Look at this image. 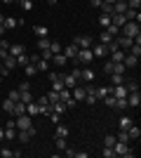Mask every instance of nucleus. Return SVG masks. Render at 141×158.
<instances>
[{"label": "nucleus", "mask_w": 141, "mask_h": 158, "mask_svg": "<svg viewBox=\"0 0 141 158\" xmlns=\"http://www.w3.org/2000/svg\"><path fill=\"white\" fill-rule=\"evenodd\" d=\"M120 33H122V35H127V38H136V35H141V28H139L136 21H127V24L120 28Z\"/></svg>", "instance_id": "obj_1"}, {"label": "nucleus", "mask_w": 141, "mask_h": 158, "mask_svg": "<svg viewBox=\"0 0 141 158\" xmlns=\"http://www.w3.org/2000/svg\"><path fill=\"white\" fill-rule=\"evenodd\" d=\"M14 125H17V130H28V127H33V118L28 113H21L14 118Z\"/></svg>", "instance_id": "obj_2"}, {"label": "nucleus", "mask_w": 141, "mask_h": 158, "mask_svg": "<svg viewBox=\"0 0 141 158\" xmlns=\"http://www.w3.org/2000/svg\"><path fill=\"white\" fill-rule=\"evenodd\" d=\"M73 45L78 47V50H80V47H92L94 45V38H92V35H75Z\"/></svg>", "instance_id": "obj_3"}, {"label": "nucleus", "mask_w": 141, "mask_h": 158, "mask_svg": "<svg viewBox=\"0 0 141 158\" xmlns=\"http://www.w3.org/2000/svg\"><path fill=\"white\" fill-rule=\"evenodd\" d=\"M94 69H89V66H85V69H80V83H92L94 80Z\"/></svg>", "instance_id": "obj_4"}, {"label": "nucleus", "mask_w": 141, "mask_h": 158, "mask_svg": "<svg viewBox=\"0 0 141 158\" xmlns=\"http://www.w3.org/2000/svg\"><path fill=\"white\" fill-rule=\"evenodd\" d=\"M127 104H129V106H134V109H139V104H141V94H139V90H132V92H127Z\"/></svg>", "instance_id": "obj_5"}, {"label": "nucleus", "mask_w": 141, "mask_h": 158, "mask_svg": "<svg viewBox=\"0 0 141 158\" xmlns=\"http://www.w3.org/2000/svg\"><path fill=\"white\" fill-rule=\"evenodd\" d=\"M92 54H94V59H96V57H108V47L101 45V43H94L92 45Z\"/></svg>", "instance_id": "obj_6"}, {"label": "nucleus", "mask_w": 141, "mask_h": 158, "mask_svg": "<svg viewBox=\"0 0 141 158\" xmlns=\"http://www.w3.org/2000/svg\"><path fill=\"white\" fill-rule=\"evenodd\" d=\"M71 97H73L75 102H82V99H85V85L78 83L75 87H71Z\"/></svg>", "instance_id": "obj_7"}, {"label": "nucleus", "mask_w": 141, "mask_h": 158, "mask_svg": "<svg viewBox=\"0 0 141 158\" xmlns=\"http://www.w3.org/2000/svg\"><path fill=\"white\" fill-rule=\"evenodd\" d=\"M61 52H64V57H66V59H71V61H73L75 57H78V47H75L73 43H71V45H66L64 50H61Z\"/></svg>", "instance_id": "obj_8"}, {"label": "nucleus", "mask_w": 141, "mask_h": 158, "mask_svg": "<svg viewBox=\"0 0 141 158\" xmlns=\"http://www.w3.org/2000/svg\"><path fill=\"white\" fill-rule=\"evenodd\" d=\"M115 45L120 47V50H125V52H127L129 47H132V38H127V35H120V38H115Z\"/></svg>", "instance_id": "obj_9"}, {"label": "nucleus", "mask_w": 141, "mask_h": 158, "mask_svg": "<svg viewBox=\"0 0 141 158\" xmlns=\"http://www.w3.org/2000/svg\"><path fill=\"white\" fill-rule=\"evenodd\" d=\"M49 61H52L54 66H59V69H64L68 59H66V57H64V52H59V54H52V59H49Z\"/></svg>", "instance_id": "obj_10"}, {"label": "nucleus", "mask_w": 141, "mask_h": 158, "mask_svg": "<svg viewBox=\"0 0 141 158\" xmlns=\"http://www.w3.org/2000/svg\"><path fill=\"white\" fill-rule=\"evenodd\" d=\"M127 135H129V142H136V139L141 137V127L132 123V125H129V130H127Z\"/></svg>", "instance_id": "obj_11"}, {"label": "nucleus", "mask_w": 141, "mask_h": 158, "mask_svg": "<svg viewBox=\"0 0 141 158\" xmlns=\"http://www.w3.org/2000/svg\"><path fill=\"white\" fill-rule=\"evenodd\" d=\"M122 64H125V69H134V66L139 64V57H134V54H125Z\"/></svg>", "instance_id": "obj_12"}, {"label": "nucleus", "mask_w": 141, "mask_h": 158, "mask_svg": "<svg viewBox=\"0 0 141 158\" xmlns=\"http://www.w3.org/2000/svg\"><path fill=\"white\" fill-rule=\"evenodd\" d=\"M26 113H28V116H31V118L40 113V106L35 104V99H33V102H28V104H26Z\"/></svg>", "instance_id": "obj_13"}, {"label": "nucleus", "mask_w": 141, "mask_h": 158, "mask_svg": "<svg viewBox=\"0 0 141 158\" xmlns=\"http://www.w3.org/2000/svg\"><path fill=\"white\" fill-rule=\"evenodd\" d=\"M21 113H26V104L19 99V102H14V111H12V116L17 118V116H21Z\"/></svg>", "instance_id": "obj_14"}, {"label": "nucleus", "mask_w": 141, "mask_h": 158, "mask_svg": "<svg viewBox=\"0 0 141 158\" xmlns=\"http://www.w3.org/2000/svg\"><path fill=\"white\" fill-rule=\"evenodd\" d=\"M33 33L38 35V38H47V35H49V28H47V26H40V24H38V26H33Z\"/></svg>", "instance_id": "obj_15"}, {"label": "nucleus", "mask_w": 141, "mask_h": 158, "mask_svg": "<svg viewBox=\"0 0 141 158\" xmlns=\"http://www.w3.org/2000/svg\"><path fill=\"white\" fill-rule=\"evenodd\" d=\"M35 69H38V73H47L49 71V61L47 59H38L35 61Z\"/></svg>", "instance_id": "obj_16"}, {"label": "nucleus", "mask_w": 141, "mask_h": 158, "mask_svg": "<svg viewBox=\"0 0 141 158\" xmlns=\"http://www.w3.org/2000/svg\"><path fill=\"white\" fill-rule=\"evenodd\" d=\"M26 50H24V45H19V43H14V45H10V54L12 57H19V54H24Z\"/></svg>", "instance_id": "obj_17"}, {"label": "nucleus", "mask_w": 141, "mask_h": 158, "mask_svg": "<svg viewBox=\"0 0 141 158\" xmlns=\"http://www.w3.org/2000/svg\"><path fill=\"white\" fill-rule=\"evenodd\" d=\"M2 111L12 116V111H14V102H12L10 97H5V99H2Z\"/></svg>", "instance_id": "obj_18"}, {"label": "nucleus", "mask_w": 141, "mask_h": 158, "mask_svg": "<svg viewBox=\"0 0 141 158\" xmlns=\"http://www.w3.org/2000/svg\"><path fill=\"white\" fill-rule=\"evenodd\" d=\"M134 120L129 118V116H122L120 118V123H118V130H129V125H132Z\"/></svg>", "instance_id": "obj_19"}, {"label": "nucleus", "mask_w": 141, "mask_h": 158, "mask_svg": "<svg viewBox=\"0 0 141 158\" xmlns=\"http://www.w3.org/2000/svg\"><path fill=\"white\" fill-rule=\"evenodd\" d=\"M17 26H19V19H14V17H5V28H7V31H14Z\"/></svg>", "instance_id": "obj_20"}, {"label": "nucleus", "mask_w": 141, "mask_h": 158, "mask_svg": "<svg viewBox=\"0 0 141 158\" xmlns=\"http://www.w3.org/2000/svg\"><path fill=\"white\" fill-rule=\"evenodd\" d=\"M125 50H115V52H111V61H113V64H118V61H122L125 59Z\"/></svg>", "instance_id": "obj_21"}, {"label": "nucleus", "mask_w": 141, "mask_h": 158, "mask_svg": "<svg viewBox=\"0 0 141 158\" xmlns=\"http://www.w3.org/2000/svg\"><path fill=\"white\" fill-rule=\"evenodd\" d=\"M2 64H5V69H10V71H14V69H17V59H14L12 54H7L5 59H2Z\"/></svg>", "instance_id": "obj_22"}, {"label": "nucleus", "mask_w": 141, "mask_h": 158, "mask_svg": "<svg viewBox=\"0 0 141 158\" xmlns=\"http://www.w3.org/2000/svg\"><path fill=\"white\" fill-rule=\"evenodd\" d=\"M17 139H19L21 144H28V142H31V135H28V130H17Z\"/></svg>", "instance_id": "obj_23"}, {"label": "nucleus", "mask_w": 141, "mask_h": 158, "mask_svg": "<svg viewBox=\"0 0 141 158\" xmlns=\"http://www.w3.org/2000/svg\"><path fill=\"white\" fill-rule=\"evenodd\" d=\"M111 40H113V35H111V33H108L106 28H104V31L99 33V43H101V45H108Z\"/></svg>", "instance_id": "obj_24"}, {"label": "nucleus", "mask_w": 141, "mask_h": 158, "mask_svg": "<svg viewBox=\"0 0 141 158\" xmlns=\"http://www.w3.org/2000/svg\"><path fill=\"white\" fill-rule=\"evenodd\" d=\"M122 85L127 87V92H132V90H139V83H136L134 78H125V83Z\"/></svg>", "instance_id": "obj_25"}, {"label": "nucleus", "mask_w": 141, "mask_h": 158, "mask_svg": "<svg viewBox=\"0 0 141 158\" xmlns=\"http://www.w3.org/2000/svg\"><path fill=\"white\" fill-rule=\"evenodd\" d=\"M49 106H52L54 113H61V116H64V111H66V104H64L61 99H59V102H54V104H49Z\"/></svg>", "instance_id": "obj_26"}, {"label": "nucleus", "mask_w": 141, "mask_h": 158, "mask_svg": "<svg viewBox=\"0 0 141 158\" xmlns=\"http://www.w3.org/2000/svg\"><path fill=\"white\" fill-rule=\"evenodd\" d=\"M106 94H111V85H101V87H96V99H104Z\"/></svg>", "instance_id": "obj_27"}, {"label": "nucleus", "mask_w": 141, "mask_h": 158, "mask_svg": "<svg viewBox=\"0 0 141 158\" xmlns=\"http://www.w3.org/2000/svg\"><path fill=\"white\" fill-rule=\"evenodd\" d=\"M54 135H57V137H68V135H71V130H68L66 125H61V123H59V125H57V132H54Z\"/></svg>", "instance_id": "obj_28"}, {"label": "nucleus", "mask_w": 141, "mask_h": 158, "mask_svg": "<svg viewBox=\"0 0 141 158\" xmlns=\"http://www.w3.org/2000/svg\"><path fill=\"white\" fill-rule=\"evenodd\" d=\"M108 24H111V14H104V12H101V14H99V26L106 28Z\"/></svg>", "instance_id": "obj_29"}, {"label": "nucleus", "mask_w": 141, "mask_h": 158, "mask_svg": "<svg viewBox=\"0 0 141 158\" xmlns=\"http://www.w3.org/2000/svg\"><path fill=\"white\" fill-rule=\"evenodd\" d=\"M111 83H113V85H122V83H125V76H120V73H111Z\"/></svg>", "instance_id": "obj_30"}, {"label": "nucleus", "mask_w": 141, "mask_h": 158, "mask_svg": "<svg viewBox=\"0 0 141 158\" xmlns=\"http://www.w3.org/2000/svg\"><path fill=\"white\" fill-rule=\"evenodd\" d=\"M101 156H104V158H115L113 146H104V149H101Z\"/></svg>", "instance_id": "obj_31"}, {"label": "nucleus", "mask_w": 141, "mask_h": 158, "mask_svg": "<svg viewBox=\"0 0 141 158\" xmlns=\"http://www.w3.org/2000/svg\"><path fill=\"white\" fill-rule=\"evenodd\" d=\"M14 59H17V66H21V69H24V66L28 64V54L24 52V54H19V57H14Z\"/></svg>", "instance_id": "obj_32"}, {"label": "nucleus", "mask_w": 141, "mask_h": 158, "mask_svg": "<svg viewBox=\"0 0 141 158\" xmlns=\"http://www.w3.org/2000/svg\"><path fill=\"white\" fill-rule=\"evenodd\" d=\"M12 156H14V149H10V146L0 149V158H12Z\"/></svg>", "instance_id": "obj_33"}, {"label": "nucleus", "mask_w": 141, "mask_h": 158, "mask_svg": "<svg viewBox=\"0 0 141 158\" xmlns=\"http://www.w3.org/2000/svg\"><path fill=\"white\" fill-rule=\"evenodd\" d=\"M19 5H21L24 12H31V10H33V0H19Z\"/></svg>", "instance_id": "obj_34"}, {"label": "nucleus", "mask_w": 141, "mask_h": 158, "mask_svg": "<svg viewBox=\"0 0 141 158\" xmlns=\"http://www.w3.org/2000/svg\"><path fill=\"white\" fill-rule=\"evenodd\" d=\"M38 50H49V38H38Z\"/></svg>", "instance_id": "obj_35"}, {"label": "nucleus", "mask_w": 141, "mask_h": 158, "mask_svg": "<svg viewBox=\"0 0 141 158\" xmlns=\"http://www.w3.org/2000/svg\"><path fill=\"white\" fill-rule=\"evenodd\" d=\"M49 52H52V54H59L61 52V45L57 43V40H49Z\"/></svg>", "instance_id": "obj_36"}, {"label": "nucleus", "mask_w": 141, "mask_h": 158, "mask_svg": "<svg viewBox=\"0 0 141 158\" xmlns=\"http://www.w3.org/2000/svg\"><path fill=\"white\" fill-rule=\"evenodd\" d=\"M24 73H26V76H35V73H38L35 64H26V66H24Z\"/></svg>", "instance_id": "obj_37"}, {"label": "nucleus", "mask_w": 141, "mask_h": 158, "mask_svg": "<svg viewBox=\"0 0 141 158\" xmlns=\"http://www.w3.org/2000/svg\"><path fill=\"white\" fill-rule=\"evenodd\" d=\"M5 139H17V127H5Z\"/></svg>", "instance_id": "obj_38"}, {"label": "nucleus", "mask_w": 141, "mask_h": 158, "mask_svg": "<svg viewBox=\"0 0 141 158\" xmlns=\"http://www.w3.org/2000/svg\"><path fill=\"white\" fill-rule=\"evenodd\" d=\"M61 87H64V80H61V76H59L57 80H52V90H54V92H59Z\"/></svg>", "instance_id": "obj_39"}, {"label": "nucleus", "mask_w": 141, "mask_h": 158, "mask_svg": "<svg viewBox=\"0 0 141 158\" xmlns=\"http://www.w3.org/2000/svg\"><path fill=\"white\" fill-rule=\"evenodd\" d=\"M66 146H68L66 137H57V149H59V151H64V149H66Z\"/></svg>", "instance_id": "obj_40"}, {"label": "nucleus", "mask_w": 141, "mask_h": 158, "mask_svg": "<svg viewBox=\"0 0 141 158\" xmlns=\"http://www.w3.org/2000/svg\"><path fill=\"white\" fill-rule=\"evenodd\" d=\"M101 12L104 14H113V5H111V2H101Z\"/></svg>", "instance_id": "obj_41"}, {"label": "nucleus", "mask_w": 141, "mask_h": 158, "mask_svg": "<svg viewBox=\"0 0 141 158\" xmlns=\"http://www.w3.org/2000/svg\"><path fill=\"white\" fill-rule=\"evenodd\" d=\"M47 99H49V104H54V102H59V92H54V90H49V92H47Z\"/></svg>", "instance_id": "obj_42"}, {"label": "nucleus", "mask_w": 141, "mask_h": 158, "mask_svg": "<svg viewBox=\"0 0 141 158\" xmlns=\"http://www.w3.org/2000/svg\"><path fill=\"white\" fill-rule=\"evenodd\" d=\"M125 71H127V69H125V64H122V61H118V64H115V69H113V73H120V76H125Z\"/></svg>", "instance_id": "obj_43"}, {"label": "nucleus", "mask_w": 141, "mask_h": 158, "mask_svg": "<svg viewBox=\"0 0 141 158\" xmlns=\"http://www.w3.org/2000/svg\"><path fill=\"white\" fill-rule=\"evenodd\" d=\"M35 104H38V106H47V104H49V99H47V94H40V97L35 99Z\"/></svg>", "instance_id": "obj_44"}, {"label": "nucleus", "mask_w": 141, "mask_h": 158, "mask_svg": "<svg viewBox=\"0 0 141 158\" xmlns=\"http://www.w3.org/2000/svg\"><path fill=\"white\" fill-rule=\"evenodd\" d=\"M106 31H108V33H111V35H113V38H115V35L120 33V28L115 26V24H108V26H106Z\"/></svg>", "instance_id": "obj_45"}, {"label": "nucleus", "mask_w": 141, "mask_h": 158, "mask_svg": "<svg viewBox=\"0 0 141 158\" xmlns=\"http://www.w3.org/2000/svg\"><path fill=\"white\" fill-rule=\"evenodd\" d=\"M115 144V135H106L104 137V146H113Z\"/></svg>", "instance_id": "obj_46"}, {"label": "nucleus", "mask_w": 141, "mask_h": 158, "mask_svg": "<svg viewBox=\"0 0 141 158\" xmlns=\"http://www.w3.org/2000/svg\"><path fill=\"white\" fill-rule=\"evenodd\" d=\"M7 97L12 99V102H19V99H21V92H19V90H12V92H7Z\"/></svg>", "instance_id": "obj_47"}, {"label": "nucleus", "mask_w": 141, "mask_h": 158, "mask_svg": "<svg viewBox=\"0 0 141 158\" xmlns=\"http://www.w3.org/2000/svg\"><path fill=\"white\" fill-rule=\"evenodd\" d=\"M132 52L129 54H134V57H141V45H136V43H132V47H129Z\"/></svg>", "instance_id": "obj_48"}, {"label": "nucleus", "mask_w": 141, "mask_h": 158, "mask_svg": "<svg viewBox=\"0 0 141 158\" xmlns=\"http://www.w3.org/2000/svg\"><path fill=\"white\" fill-rule=\"evenodd\" d=\"M21 102H24V104L33 102V94H31V90H28V92H21Z\"/></svg>", "instance_id": "obj_49"}, {"label": "nucleus", "mask_w": 141, "mask_h": 158, "mask_svg": "<svg viewBox=\"0 0 141 158\" xmlns=\"http://www.w3.org/2000/svg\"><path fill=\"white\" fill-rule=\"evenodd\" d=\"M113 69H115V64H113V61H111V59H108L106 64H104V71H106L108 76H111V73H113Z\"/></svg>", "instance_id": "obj_50"}, {"label": "nucleus", "mask_w": 141, "mask_h": 158, "mask_svg": "<svg viewBox=\"0 0 141 158\" xmlns=\"http://www.w3.org/2000/svg\"><path fill=\"white\" fill-rule=\"evenodd\" d=\"M17 90H19V92H28V90H31V83H28V80H24V83H21Z\"/></svg>", "instance_id": "obj_51"}, {"label": "nucleus", "mask_w": 141, "mask_h": 158, "mask_svg": "<svg viewBox=\"0 0 141 158\" xmlns=\"http://www.w3.org/2000/svg\"><path fill=\"white\" fill-rule=\"evenodd\" d=\"M49 120H52V123H57V125H59V123H61V113H49Z\"/></svg>", "instance_id": "obj_52"}, {"label": "nucleus", "mask_w": 141, "mask_h": 158, "mask_svg": "<svg viewBox=\"0 0 141 158\" xmlns=\"http://www.w3.org/2000/svg\"><path fill=\"white\" fill-rule=\"evenodd\" d=\"M101 2H104V0H89V7H94V10H101Z\"/></svg>", "instance_id": "obj_53"}, {"label": "nucleus", "mask_w": 141, "mask_h": 158, "mask_svg": "<svg viewBox=\"0 0 141 158\" xmlns=\"http://www.w3.org/2000/svg\"><path fill=\"white\" fill-rule=\"evenodd\" d=\"M10 45H12V43H10V40H5V38L0 40V47H2V50H7V52H10Z\"/></svg>", "instance_id": "obj_54"}, {"label": "nucleus", "mask_w": 141, "mask_h": 158, "mask_svg": "<svg viewBox=\"0 0 141 158\" xmlns=\"http://www.w3.org/2000/svg\"><path fill=\"white\" fill-rule=\"evenodd\" d=\"M87 156H89L87 151H75V158H87Z\"/></svg>", "instance_id": "obj_55"}, {"label": "nucleus", "mask_w": 141, "mask_h": 158, "mask_svg": "<svg viewBox=\"0 0 141 158\" xmlns=\"http://www.w3.org/2000/svg\"><path fill=\"white\" fill-rule=\"evenodd\" d=\"M5 139V127H0V142Z\"/></svg>", "instance_id": "obj_56"}, {"label": "nucleus", "mask_w": 141, "mask_h": 158, "mask_svg": "<svg viewBox=\"0 0 141 158\" xmlns=\"http://www.w3.org/2000/svg\"><path fill=\"white\" fill-rule=\"evenodd\" d=\"M5 31H7V28H5V24H0V35H5Z\"/></svg>", "instance_id": "obj_57"}, {"label": "nucleus", "mask_w": 141, "mask_h": 158, "mask_svg": "<svg viewBox=\"0 0 141 158\" xmlns=\"http://www.w3.org/2000/svg\"><path fill=\"white\" fill-rule=\"evenodd\" d=\"M47 5H57V2H59V0H45Z\"/></svg>", "instance_id": "obj_58"}, {"label": "nucleus", "mask_w": 141, "mask_h": 158, "mask_svg": "<svg viewBox=\"0 0 141 158\" xmlns=\"http://www.w3.org/2000/svg\"><path fill=\"white\" fill-rule=\"evenodd\" d=\"M0 24H5V14H0Z\"/></svg>", "instance_id": "obj_59"}, {"label": "nucleus", "mask_w": 141, "mask_h": 158, "mask_svg": "<svg viewBox=\"0 0 141 158\" xmlns=\"http://www.w3.org/2000/svg\"><path fill=\"white\" fill-rule=\"evenodd\" d=\"M0 2H5V5H10V2H14V0H0Z\"/></svg>", "instance_id": "obj_60"}, {"label": "nucleus", "mask_w": 141, "mask_h": 158, "mask_svg": "<svg viewBox=\"0 0 141 158\" xmlns=\"http://www.w3.org/2000/svg\"><path fill=\"white\" fill-rule=\"evenodd\" d=\"M2 69H5V64H2V59H0V73H2Z\"/></svg>", "instance_id": "obj_61"}, {"label": "nucleus", "mask_w": 141, "mask_h": 158, "mask_svg": "<svg viewBox=\"0 0 141 158\" xmlns=\"http://www.w3.org/2000/svg\"><path fill=\"white\" fill-rule=\"evenodd\" d=\"M104 2H111V5H113V2H115V0H104Z\"/></svg>", "instance_id": "obj_62"}, {"label": "nucleus", "mask_w": 141, "mask_h": 158, "mask_svg": "<svg viewBox=\"0 0 141 158\" xmlns=\"http://www.w3.org/2000/svg\"><path fill=\"white\" fill-rule=\"evenodd\" d=\"M0 83H2V76H0Z\"/></svg>", "instance_id": "obj_63"}]
</instances>
